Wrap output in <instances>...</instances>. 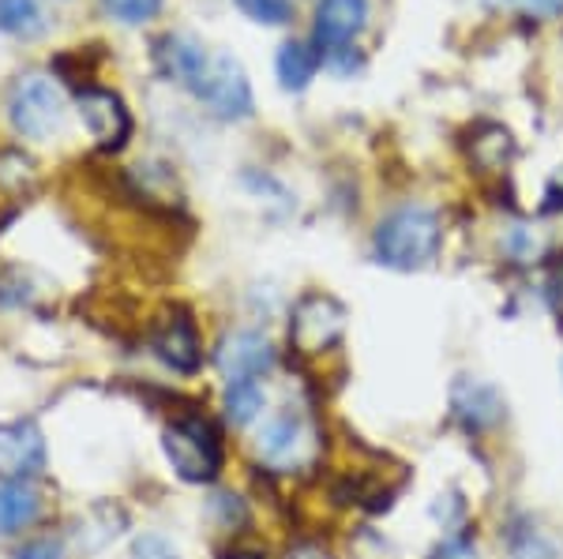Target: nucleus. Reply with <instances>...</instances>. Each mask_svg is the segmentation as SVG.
I'll list each match as a JSON object with an SVG mask.
<instances>
[{
	"label": "nucleus",
	"instance_id": "f03ea898",
	"mask_svg": "<svg viewBox=\"0 0 563 559\" xmlns=\"http://www.w3.org/2000/svg\"><path fill=\"white\" fill-rule=\"evenodd\" d=\"M440 219L429 206H398L395 214H387L379 222L372 248L376 259L390 270H421L429 267L440 251Z\"/></svg>",
	"mask_w": 563,
	"mask_h": 559
},
{
	"label": "nucleus",
	"instance_id": "ddd939ff",
	"mask_svg": "<svg viewBox=\"0 0 563 559\" xmlns=\"http://www.w3.org/2000/svg\"><path fill=\"white\" fill-rule=\"evenodd\" d=\"M42 511V500L31 481H4L0 484V537H12L31 526Z\"/></svg>",
	"mask_w": 563,
	"mask_h": 559
},
{
	"label": "nucleus",
	"instance_id": "2eb2a0df",
	"mask_svg": "<svg viewBox=\"0 0 563 559\" xmlns=\"http://www.w3.org/2000/svg\"><path fill=\"white\" fill-rule=\"evenodd\" d=\"M0 31L12 38H38L45 31L38 0H0Z\"/></svg>",
	"mask_w": 563,
	"mask_h": 559
},
{
	"label": "nucleus",
	"instance_id": "9d476101",
	"mask_svg": "<svg viewBox=\"0 0 563 559\" xmlns=\"http://www.w3.org/2000/svg\"><path fill=\"white\" fill-rule=\"evenodd\" d=\"M214 360L230 383L260 380V376H267L271 365H275V349H271V342L256 335V331H233V335H225L218 342Z\"/></svg>",
	"mask_w": 563,
	"mask_h": 559
},
{
	"label": "nucleus",
	"instance_id": "20e7f679",
	"mask_svg": "<svg viewBox=\"0 0 563 559\" xmlns=\"http://www.w3.org/2000/svg\"><path fill=\"white\" fill-rule=\"evenodd\" d=\"M8 116L23 139H53L65 128V94L49 76H23L8 94Z\"/></svg>",
	"mask_w": 563,
	"mask_h": 559
},
{
	"label": "nucleus",
	"instance_id": "393cba45",
	"mask_svg": "<svg viewBox=\"0 0 563 559\" xmlns=\"http://www.w3.org/2000/svg\"><path fill=\"white\" fill-rule=\"evenodd\" d=\"M435 559H477V552L470 540H448V545L435 552Z\"/></svg>",
	"mask_w": 563,
	"mask_h": 559
},
{
	"label": "nucleus",
	"instance_id": "1a4fd4ad",
	"mask_svg": "<svg viewBox=\"0 0 563 559\" xmlns=\"http://www.w3.org/2000/svg\"><path fill=\"white\" fill-rule=\"evenodd\" d=\"M45 470V436L34 421H8L0 425V477L4 481H31Z\"/></svg>",
	"mask_w": 563,
	"mask_h": 559
},
{
	"label": "nucleus",
	"instance_id": "412c9836",
	"mask_svg": "<svg viewBox=\"0 0 563 559\" xmlns=\"http://www.w3.org/2000/svg\"><path fill=\"white\" fill-rule=\"evenodd\" d=\"M129 559H180V556H177V548L169 545L166 537L143 534V537H135V545H132V556H129Z\"/></svg>",
	"mask_w": 563,
	"mask_h": 559
},
{
	"label": "nucleus",
	"instance_id": "dca6fc26",
	"mask_svg": "<svg viewBox=\"0 0 563 559\" xmlns=\"http://www.w3.org/2000/svg\"><path fill=\"white\" fill-rule=\"evenodd\" d=\"M225 421L230 425H249V421H256L263 413V405H267V394H263V387L256 380H241V383H230L225 387Z\"/></svg>",
	"mask_w": 563,
	"mask_h": 559
},
{
	"label": "nucleus",
	"instance_id": "423d86ee",
	"mask_svg": "<svg viewBox=\"0 0 563 559\" xmlns=\"http://www.w3.org/2000/svg\"><path fill=\"white\" fill-rule=\"evenodd\" d=\"M346 331V309L327 293H305L289 320V342L297 354H323Z\"/></svg>",
	"mask_w": 563,
	"mask_h": 559
},
{
	"label": "nucleus",
	"instance_id": "6e6552de",
	"mask_svg": "<svg viewBox=\"0 0 563 559\" xmlns=\"http://www.w3.org/2000/svg\"><path fill=\"white\" fill-rule=\"evenodd\" d=\"M76 110L84 116V128L102 150H121L132 135V116L124 110L121 94L106 87H84L76 94Z\"/></svg>",
	"mask_w": 563,
	"mask_h": 559
},
{
	"label": "nucleus",
	"instance_id": "7ed1b4c3",
	"mask_svg": "<svg viewBox=\"0 0 563 559\" xmlns=\"http://www.w3.org/2000/svg\"><path fill=\"white\" fill-rule=\"evenodd\" d=\"M162 450L180 481L207 484L222 470V444L203 417H180L162 432Z\"/></svg>",
	"mask_w": 563,
	"mask_h": 559
},
{
	"label": "nucleus",
	"instance_id": "f8f14e48",
	"mask_svg": "<svg viewBox=\"0 0 563 559\" xmlns=\"http://www.w3.org/2000/svg\"><path fill=\"white\" fill-rule=\"evenodd\" d=\"M455 413L466 421L470 428H493L499 417H504V402H499V391L481 380H462L455 383Z\"/></svg>",
	"mask_w": 563,
	"mask_h": 559
},
{
	"label": "nucleus",
	"instance_id": "a878e982",
	"mask_svg": "<svg viewBox=\"0 0 563 559\" xmlns=\"http://www.w3.org/2000/svg\"><path fill=\"white\" fill-rule=\"evenodd\" d=\"M563 203V177H556V185L549 188V203H544V211H556Z\"/></svg>",
	"mask_w": 563,
	"mask_h": 559
},
{
	"label": "nucleus",
	"instance_id": "a211bd4d",
	"mask_svg": "<svg viewBox=\"0 0 563 559\" xmlns=\"http://www.w3.org/2000/svg\"><path fill=\"white\" fill-rule=\"evenodd\" d=\"M241 12L256 23H267V26H282L294 20V0H238Z\"/></svg>",
	"mask_w": 563,
	"mask_h": 559
},
{
	"label": "nucleus",
	"instance_id": "f257e3e1",
	"mask_svg": "<svg viewBox=\"0 0 563 559\" xmlns=\"http://www.w3.org/2000/svg\"><path fill=\"white\" fill-rule=\"evenodd\" d=\"M158 68L185 90H192L199 102L222 121H244L252 116V83L244 68L225 53H211L188 34H166L154 49Z\"/></svg>",
	"mask_w": 563,
	"mask_h": 559
},
{
	"label": "nucleus",
	"instance_id": "4468645a",
	"mask_svg": "<svg viewBox=\"0 0 563 559\" xmlns=\"http://www.w3.org/2000/svg\"><path fill=\"white\" fill-rule=\"evenodd\" d=\"M320 49H312L308 42H286L278 49L275 71H278V83L286 90H305L320 71Z\"/></svg>",
	"mask_w": 563,
	"mask_h": 559
},
{
	"label": "nucleus",
	"instance_id": "0eeeda50",
	"mask_svg": "<svg viewBox=\"0 0 563 559\" xmlns=\"http://www.w3.org/2000/svg\"><path fill=\"white\" fill-rule=\"evenodd\" d=\"M368 0H320L316 8V49L339 68H350V53L357 34L365 31Z\"/></svg>",
	"mask_w": 563,
	"mask_h": 559
},
{
	"label": "nucleus",
	"instance_id": "9b49d317",
	"mask_svg": "<svg viewBox=\"0 0 563 559\" xmlns=\"http://www.w3.org/2000/svg\"><path fill=\"white\" fill-rule=\"evenodd\" d=\"M151 346H154V354H158L162 365L174 368V372H180V376H192V372H199V365H203V346H199L192 320L180 315V312L169 315V320L154 331Z\"/></svg>",
	"mask_w": 563,
	"mask_h": 559
},
{
	"label": "nucleus",
	"instance_id": "4be33fe9",
	"mask_svg": "<svg viewBox=\"0 0 563 559\" xmlns=\"http://www.w3.org/2000/svg\"><path fill=\"white\" fill-rule=\"evenodd\" d=\"M519 12L538 15V20H552V15H563V0H511Z\"/></svg>",
	"mask_w": 563,
	"mask_h": 559
},
{
	"label": "nucleus",
	"instance_id": "b1692460",
	"mask_svg": "<svg viewBox=\"0 0 563 559\" xmlns=\"http://www.w3.org/2000/svg\"><path fill=\"white\" fill-rule=\"evenodd\" d=\"M549 297H552V309L560 312L563 320V256L552 264V275H549Z\"/></svg>",
	"mask_w": 563,
	"mask_h": 559
},
{
	"label": "nucleus",
	"instance_id": "aec40b11",
	"mask_svg": "<svg viewBox=\"0 0 563 559\" xmlns=\"http://www.w3.org/2000/svg\"><path fill=\"white\" fill-rule=\"evenodd\" d=\"M511 559H556L552 540H544L538 529H522L511 540Z\"/></svg>",
	"mask_w": 563,
	"mask_h": 559
},
{
	"label": "nucleus",
	"instance_id": "5701e85b",
	"mask_svg": "<svg viewBox=\"0 0 563 559\" xmlns=\"http://www.w3.org/2000/svg\"><path fill=\"white\" fill-rule=\"evenodd\" d=\"M15 559H60V545L49 537L31 540V545H23L20 552H15Z\"/></svg>",
	"mask_w": 563,
	"mask_h": 559
},
{
	"label": "nucleus",
	"instance_id": "39448f33",
	"mask_svg": "<svg viewBox=\"0 0 563 559\" xmlns=\"http://www.w3.org/2000/svg\"><path fill=\"white\" fill-rule=\"evenodd\" d=\"M256 450L271 470H297V466L312 462L316 450H320V439H316L312 421L301 410H282L260 428Z\"/></svg>",
	"mask_w": 563,
	"mask_h": 559
},
{
	"label": "nucleus",
	"instance_id": "f3484780",
	"mask_svg": "<svg viewBox=\"0 0 563 559\" xmlns=\"http://www.w3.org/2000/svg\"><path fill=\"white\" fill-rule=\"evenodd\" d=\"M470 150H474V161L485 169H499L507 166V161L515 158V139L507 128H499V124H485V128H477L474 143H470Z\"/></svg>",
	"mask_w": 563,
	"mask_h": 559
},
{
	"label": "nucleus",
	"instance_id": "6ab92c4d",
	"mask_svg": "<svg viewBox=\"0 0 563 559\" xmlns=\"http://www.w3.org/2000/svg\"><path fill=\"white\" fill-rule=\"evenodd\" d=\"M102 8L113 20H121V23H147L158 15V8H162V0H102Z\"/></svg>",
	"mask_w": 563,
	"mask_h": 559
}]
</instances>
